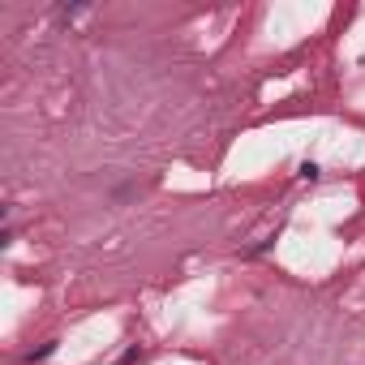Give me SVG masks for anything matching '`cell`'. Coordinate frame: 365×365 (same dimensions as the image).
<instances>
[{"label": "cell", "instance_id": "6da1fadb", "mask_svg": "<svg viewBox=\"0 0 365 365\" xmlns=\"http://www.w3.org/2000/svg\"><path fill=\"white\" fill-rule=\"evenodd\" d=\"M297 177L314 185V181H318V177H323V172H318V164H314V160H305V164H301V168H297Z\"/></svg>", "mask_w": 365, "mask_h": 365}, {"label": "cell", "instance_id": "7a4b0ae2", "mask_svg": "<svg viewBox=\"0 0 365 365\" xmlns=\"http://www.w3.org/2000/svg\"><path fill=\"white\" fill-rule=\"evenodd\" d=\"M52 353H56V340H47V344H39V348H30L26 361H43V357H52Z\"/></svg>", "mask_w": 365, "mask_h": 365}]
</instances>
